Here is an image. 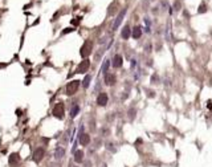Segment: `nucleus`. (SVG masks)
<instances>
[{"mask_svg":"<svg viewBox=\"0 0 212 167\" xmlns=\"http://www.w3.org/2000/svg\"><path fill=\"white\" fill-rule=\"evenodd\" d=\"M53 155H55V158L57 160H60L61 158L65 155V149H64V147H61V146H57L55 149V151H53Z\"/></svg>","mask_w":212,"mask_h":167,"instance_id":"9b49d317","label":"nucleus"},{"mask_svg":"<svg viewBox=\"0 0 212 167\" xmlns=\"http://www.w3.org/2000/svg\"><path fill=\"white\" fill-rule=\"evenodd\" d=\"M135 113H137V110H135L134 107H131V109L129 110V113H127V114H129L130 119H134V118H135Z\"/></svg>","mask_w":212,"mask_h":167,"instance_id":"6ab92c4d","label":"nucleus"},{"mask_svg":"<svg viewBox=\"0 0 212 167\" xmlns=\"http://www.w3.org/2000/svg\"><path fill=\"white\" fill-rule=\"evenodd\" d=\"M78 113H80V106H78L77 103L73 105V106H72V110H70V117H72V118L77 117Z\"/></svg>","mask_w":212,"mask_h":167,"instance_id":"dca6fc26","label":"nucleus"},{"mask_svg":"<svg viewBox=\"0 0 212 167\" xmlns=\"http://www.w3.org/2000/svg\"><path fill=\"white\" fill-rule=\"evenodd\" d=\"M131 36L134 39H139L141 36H142V28L141 27H134L131 31Z\"/></svg>","mask_w":212,"mask_h":167,"instance_id":"4468645a","label":"nucleus"},{"mask_svg":"<svg viewBox=\"0 0 212 167\" xmlns=\"http://www.w3.org/2000/svg\"><path fill=\"white\" fill-rule=\"evenodd\" d=\"M130 36H131V29H130L129 25H125V27L122 28V32H121V37H122L123 40H127Z\"/></svg>","mask_w":212,"mask_h":167,"instance_id":"ddd939ff","label":"nucleus"},{"mask_svg":"<svg viewBox=\"0 0 212 167\" xmlns=\"http://www.w3.org/2000/svg\"><path fill=\"white\" fill-rule=\"evenodd\" d=\"M107 101H109V97H107L106 93L101 92L100 94L97 95V105H98V106H106Z\"/></svg>","mask_w":212,"mask_h":167,"instance_id":"1a4fd4ad","label":"nucleus"},{"mask_svg":"<svg viewBox=\"0 0 212 167\" xmlns=\"http://www.w3.org/2000/svg\"><path fill=\"white\" fill-rule=\"evenodd\" d=\"M180 8H182V4H180V1H179V0H175V3H174V9H175V11H180Z\"/></svg>","mask_w":212,"mask_h":167,"instance_id":"412c9836","label":"nucleus"},{"mask_svg":"<svg viewBox=\"0 0 212 167\" xmlns=\"http://www.w3.org/2000/svg\"><path fill=\"white\" fill-rule=\"evenodd\" d=\"M73 154H74V160L77 163H80V162H82V160H84V151L77 150V151H74Z\"/></svg>","mask_w":212,"mask_h":167,"instance_id":"2eb2a0df","label":"nucleus"},{"mask_svg":"<svg viewBox=\"0 0 212 167\" xmlns=\"http://www.w3.org/2000/svg\"><path fill=\"white\" fill-rule=\"evenodd\" d=\"M151 82H152V84H157V82H158V76H157V74H154V76L151 77Z\"/></svg>","mask_w":212,"mask_h":167,"instance_id":"4be33fe9","label":"nucleus"},{"mask_svg":"<svg viewBox=\"0 0 212 167\" xmlns=\"http://www.w3.org/2000/svg\"><path fill=\"white\" fill-rule=\"evenodd\" d=\"M90 68V61L87 60V58H84L82 61H81L80 64H78V66L76 68V72L74 73H78V74H81V73H85L87 72Z\"/></svg>","mask_w":212,"mask_h":167,"instance_id":"20e7f679","label":"nucleus"},{"mask_svg":"<svg viewBox=\"0 0 212 167\" xmlns=\"http://www.w3.org/2000/svg\"><path fill=\"white\" fill-rule=\"evenodd\" d=\"M90 81H92V76H90V74H86V76H85V78H84V81H82V86L85 87V89H86V87H89Z\"/></svg>","mask_w":212,"mask_h":167,"instance_id":"f3484780","label":"nucleus"},{"mask_svg":"<svg viewBox=\"0 0 212 167\" xmlns=\"http://www.w3.org/2000/svg\"><path fill=\"white\" fill-rule=\"evenodd\" d=\"M78 142L82 146H87L90 143V135L84 133V127H80V133H78Z\"/></svg>","mask_w":212,"mask_h":167,"instance_id":"39448f33","label":"nucleus"},{"mask_svg":"<svg viewBox=\"0 0 212 167\" xmlns=\"http://www.w3.org/2000/svg\"><path fill=\"white\" fill-rule=\"evenodd\" d=\"M78 87H80V81L78 80H73L70 82H68L66 87H65V93L68 95H73L74 93H77Z\"/></svg>","mask_w":212,"mask_h":167,"instance_id":"7ed1b4c3","label":"nucleus"},{"mask_svg":"<svg viewBox=\"0 0 212 167\" xmlns=\"http://www.w3.org/2000/svg\"><path fill=\"white\" fill-rule=\"evenodd\" d=\"M126 12H127V9L126 8H123L122 11H121L119 13H118V16H117V19H115V21H114V24H113V31H117L118 29V27L121 25V23H122L123 20V17H125V15H126Z\"/></svg>","mask_w":212,"mask_h":167,"instance_id":"0eeeda50","label":"nucleus"},{"mask_svg":"<svg viewBox=\"0 0 212 167\" xmlns=\"http://www.w3.org/2000/svg\"><path fill=\"white\" fill-rule=\"evenodd\" d=\"M122 64H123V58H122V56H121V55H115L114 57H113L111 65L114 68H121V66H122Z\"/></svg>","mask_w":212,"mask_h":167,"instance_id":"f8f14e48","label":"nucleus"},{"mask_svg":"<svg viewBox=\"0 0 212 167\" xmlns=\"http://www.w3.org/2000/svg\"><path fill=\"white\" fill-rule=\"evenodd\" d=\"M86 167H90V162H86Z\"/></svg>","mask_w":212,"mask_h":167,"instance_id":"a878e982","label":"nucleus"},{"mask_svg":"<svg viewBox=\"0 0 212 167\" xmlns=\"http://www.w3.org/2000/svg\"><path fill=\"white\" fill-rule=\"evenodd\" d=\"M64 113H65V105L63 102H57L53 106V110H52V115L58 119H63L64 118Z\"/></svg>","mask_w":212,"mask_h":167,"instance_id":"f03ea898","label":"nucleus"},{"mask_svg":"<svg viewBox=\"0 0 212 167\" xmlns=\"http://www.w3.org/2000/svg\"><path fill=\"white\" fill-rule=\"evenodd\" d=\"M72 31H74L73 28H66L65 31H63V35H65V33H69V32H72Z\"/></svg>","mask_w":212,"mask_h":167,"instance_id":"5701e85b","label":"nucleus"},{"mask_svg":"<svg viewBox=\"0 0 212 167\" xmlns=\"http://www.w3.org/2000/svg\"><path fill=\"white\" fill-rule=\"evenodd\" d=\"M103 81L107 86H113L115 82H117V77L113 73H105V77H103Z\"/></svg>","mask_w":212,"mask_h":167,"instance_id":"6e6552de","label":"nucleus"},{"mask_svg":"<svg viewBox=\"0 0 212 167\" xmlns=\"http://www.w3.org/2000/svg\"><path fill=\"white\" fill-rule=\"evenodd\" d=\"M109 66H110V61H109V60H105V63H103L102 68H101V72H102V73H106L107 69H109Z\"/></svg>","mask_w":212,"mask_h":167,"instance_id":"a211bd4d","label":"nucleus"},{"mask_svg":"<svg viewBox=\"0 0 212 167\" xmlns=\"http://www.w3.org/2000/svg\"><path fill=\"white\" fill-rule=\"evenodd\" d=\"M208 109H212V101H210V102H208Z\"/></svg>","mask_w":212,"mask_h":167,"instance_id":"b1692460","label":"nucleus"},{"mask_svg":"<svg viewBox=\"0 0 212 167\" xmlns=\"http://www.w3.org/2000/svg\"><path fill=\"white\" fill-rule=\"evenodd\" d=\"M44 154H45V150L42 149V147H37V149L33 151V155H32V159L35 160L36 163L41 162L42 158H44Z\"/></svg>","mask_w":212,"mask_h":167,"instance_id":"423d86ee","label":"nucleus"},{"mask_svg":"<svg viewBox=\"0 0 212 167\" xmlns=\"http://www.w3.org/2000/svg\"><path fill=\"white\" fill-rule=\"evenodd\" d=\"M197 12H199V13L207 12V5H205L204 3H202V4H200V7H199V9H197Z\"/></svg>","mask_w":212,"mask_h":167,"instance_id":"aec40b11","label":"nucleus"},{"mask_svg":"<svg viewBox=\"0 0 212 167\" xmlns=\"http://www.w3.org/2000/svg\"><path fill=\"white\" fill-rule=\"evenodd\" d=\"M135 66V60H131V68Z\"/></svg>","mask_w":212,"mask_h":167,"instance_id":"393cba45","label":"nucleus"},{"mask_svg":"<svg viewBox=\"0 0 212 167\" xmlns=\"http://www.w3.org/2000/svg\"><path fill=\"white\" fill-rule=\"evenodd\" d=\"M92 50H93V41L92 40H85L82 47H81V50H80L81 57L87 58L90 56V53H92Z\"/></svg>","mask_w":212,"mask_h":167,"instance_id":"f257e3e1","label":"nucleus"},{"mask_svg":"<svg viewBox=\"0 0 212 167\" xmlns=\"http://www.w3.org/2000/svg\"><path fill=\"white\" fill-rule=\"evenodd\" d=\"M101 167H106V165H102V166H101Z\"/></svg>","mask_w":212,"mask_h":167,"instance_id":"bb28decb","label":"nucleus"},{"mask_svg":"<svg viewBox=\"0 0 212 167\" xmlns=\"http://www.w3.org/2000/svg\"><path fill=\"white\" fill-rule=\"evenodd\" d=\"M20 160H21V158H20V155H19L17 152H13V154L9 155V165H11V167H17L19 163H20Z\"/></svg>","mask_w":212,"mask_h":167,"instance_id":"9d476101","label":"nucleus"}]
</instances>
